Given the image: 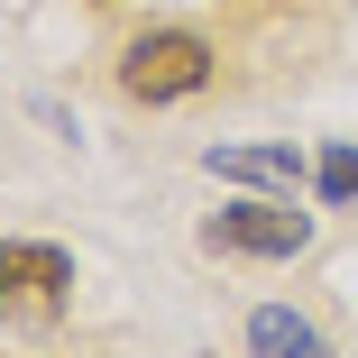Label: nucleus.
<instances>
[{
    "label": "nucleus",
    "mask_w": 358,
    "mask_h": 358,
    "mask_svg": "<svg viewBox=\"0 0 358 358\" xmlns=\"http://www.w3.org/2000/svg\"><path fill=\"white\" fill-rule=\"evenodd\" d=\"M74 303V257L55 239H0V322H55Z\"/></svg>",
    "instance_id": "f03ea898"
},
{
    "label": "nucleus",
    "mask_w": 358,
    "mask_h": 358,
    "mask_svg": "<svg viewBox=\"0 0 358 358\" xmlns=\"http://www.w3.org/2000/svg\"><path fill=\"white\" fill-rule=\"evenodd\" d=\"M248 358H322V331L285 303H257L248 313Z\"/></svg>",
    "instance_id": "20e7f679"
},
{
    "label": "nucleus",
    "mask_w": 358,
    "mask_h": 358,
    "mask_svg": "<svg viewBox=\"0 0 358 358\" xmlns=\"http://www.w3.org/2000/svg\"><path fill=\"white\" fill-rule=\"evenodd\" d=\"M202 166L211 175H239V184H285V193H294V175H303L294 148H211Z\"/></svg>",
    "instance_id": "39448f33"
},
{
    "label": "nucleus",
    "mask_w": 358,
    "mask_h": 358,
    "mask_svg": "<svg viewBox=\"0 0 358 358\" xmlns=\"http://www.w3.org/2000/svg\"><path fill=\"white\" fill-rule=\"evenodd\" d=\"M313 184H322V202H358V148H322Z\"/></svg>",
    "instance_id": "423d86ee"
},
{
    "label": "nucleus",
    "mask_w": 358,
    "mask_h": 358,
    "mask_svg": "<svg viewBox=\"0 0 358 358\" xmlns=\"http://www.w3.org/2000/svg\"><path fill=\"white\" fill-rule=\"evenodd\" d=\"M202 83H211V46L193 28H148V37H129V55H120V92L148 101V110L193 101Z\"/></svg>",
    "instance_id": "f257e3e1"
},
{
    "label": "nucleus",
    "mask_w": 358,
    "mask_h": 358,
    "mask_svg": "<svg viewBox=\"0 0 358 358\" xmlns=\"http://www.w3.org/2000/svg\"><path fill=\"white\" fill-rule=\"evenodd\" d=\"M202 248H230V257H303L313 248V211L294 202H230L202 221Z\"/></svg>",
    "instance_id": "7ed1b4c3"
}]
</instances>
